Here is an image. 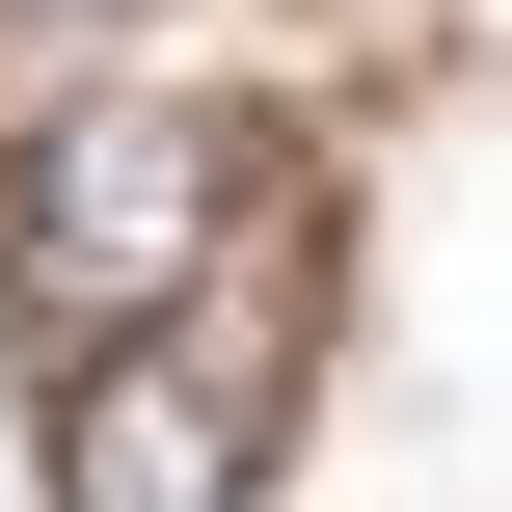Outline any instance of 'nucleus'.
Returning a JSON list of instances; mask_svg holds the SVG:
<instances>
[{"instance_id":"obj_2","label":"nucleus","mask_w":512,"mask_h":512,"mask_svg":"<svg viewBox=\"0 0 512 512\" xmlns=\"http://www.w3.org/2000/svg\"><path fill=\"white\" fill-rule=\"evenodd\" d=\"M243 486H270V351H162V324H81L54 512H243Z\"/></svg>"},{"instance_id":"obj_1","label":"nucleus","mask_w":512,"mask_h":512,"mask_svg":"<svg viewBox=\"0 0 512 512\" xmlns=\"http://www.w3.org/2000/svg\"><path fill=\"white\" fill-rule=\"evenodd\" d=\"M216 216H243V135L216 108H54L27 162H0V297L27 324H162L189 270H216Z\"/></svg>"}]
</instances>
